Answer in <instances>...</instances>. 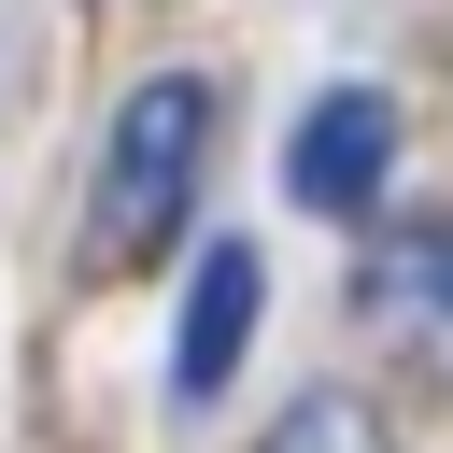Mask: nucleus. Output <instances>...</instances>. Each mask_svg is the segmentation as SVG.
I'll list each match as a JSON object with an SVG mask.
<instances>
[{"mask_svg": "<svg viewBox=\"0 0 453 453\" xmlns=\"http://www.w3.org/2000/svg\"><path fill=\"white\" fill-rule=\"evenodd\" d=\"M198 156H212V85L198 71L127 85L99 127V184H85V269H156L198 212Z\"/></svg>", "mask_w": 453, "mask_h": 453, "instance_id": "f257e3e1", "label": "nucleus"}, {"mask_svg": "<svg viewBox=\"0 0 453 453\" xmlns=\"http://www.w3.org/2000/svg\"><path fill=\"white\" fill-rule=\"evenodd\" d=\"M382 170H396V99H382V85L311 99V113H297V142H283V198H297V212H368V198H382Z\"/></svg>", "mask_w": 453, "mask_h": 453, "instance_id": "f03ea898", "label": "nucleus"}, {"mask_svg": "<svg viewBox=\"0 0 453 453\" xmlns=\"http://www.w3.org/2000/svg\"><path fill=\"white\" fill-rule=\"evenodd\" d=\"M255 297H269L255 241H212V255H198V297H184V340H170V396H184V411L226 396V368H241V340H255Z\"/></svg>", "mask_w": 453, "mask_h": 453, "instance_id": "7ed1b4c3", "label": "nucleus"}, {"mask_svg": "<svg viewBox=\"0 0 453 453\" xmlns=\"http://www.w3.org/2000/svg\"><path fill=\"white\" fill-rule=\"evenodd\" d=\"M354 311H368V326H396V340H453V212L382 226V241H368V269H354Z\"/></svg>", "mask_w": 453, "mask_h": 453, "instance_id": "20e7f679", "label": "nucleus"}, {"mask_svg": "<svg viewBox=\"0 0 453 453\" xmlns=\"http://www.w3.org/2000/svg\"><path fill=\"white\" fill-rule=\"evenodd\" d=\"M269 453H382V425H368L354 396H297V411L269 425Z\"/></svg>", "mask_w": 453, "mask_h": 453, "instance_id": "39448f33", "label": "nucleus"}]
</instances>
